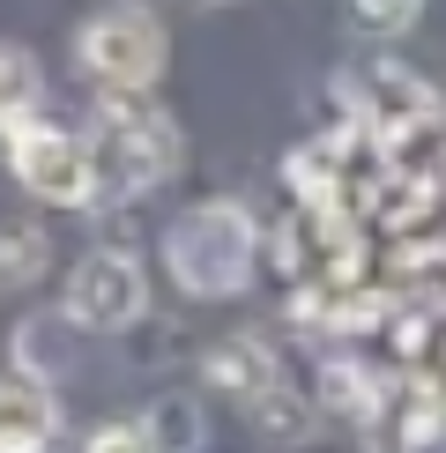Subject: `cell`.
<instances>
[{"instance_id": "6da1fadb", "label": "cell", "mask_w": 446, "mask_h": 453, "mask_svg": "<svg viewBox=\"0 0 446 453\" xmlns=\"http://www.w3.org/2000/svg\"><path fill=\"white\" fill-rule=\"evenodd\" d=\"M260 260V231L238 201H201L164 231V268L186 297H238Z\"/></svg>"}, {"instance_id": "7a4b0ae2", "label": "cell", "mask_w": 446, "mask_h": 453, "mask_svg": "<svg viewBox=\"0 0 446 453\" xmlns=\"http://www.w3.org/2000/svg\"><path fill=\"white\" fill-rule=\"evenodd\" d=\"M82 149H89V186L112 201L149 194V186H164L179 172V127L142 97H112L97 111V127L82 134Z\"/></svg>"}, {"instance_id": "3957f363", "label": "cell", "mask_w": 446, "mask_h": 453, "mask_svg": "<svg viewBox=\"0 0 446 453\" xmlns=\"http://www.w3.org/2000/svg\"><path fill=\"white\" fill-rule=\"evenodd\" d=\"M74 60L104 97H142L164 74V23L149 8H135V0H112L74 30Z\"/></svg>"}, {"instance_id": "277c9868", "label": "cell", "mask_w": 446, "mask_h": 453, "mask_svg": "<svg viewBox=\"0 0 446 453\" xmlns=\"http://www.w3.org/2000/svg\"><path fill=\"white\" fill-rule=\"evenodd\" d=\"M142 305H149V275H142L135 253H119V245H97V253H82L67 268V297H60L67 327L119 334V327H135V319H142Z\"/></svg>"}, {"instance_id": "5b68a950", "label": "cell", "mask_w": 446, "mask_h": 453, "mask_svg": "<svg viewBox=\"0 0 446 453\" xmlns=\"http://www.w3.org/2000/svg\"><path fill=\"white\" fill-rule=\"evenodd\" d=\"M8 172L23 179V194L52 201V209H82V201H97L82 134L45 127V119H30V111H23V119H8Z\"/></svg>"}, {"instance_id": "8992f818", "label": "cell", "mask_w": 446, "mask_h": 453, "mask_svg": "<svg viewBox=\"0 0 446 453\" xmlns=\"http://www.w3.org/2000/svg\"><path fill=\"white\" fill-rule=\"evenodd\" d=\"M60 439V402L45 380L0 372V453H45Z\"/></svg>"}, {"instance_id": "52a82bcc", "label": "cell", "mask_w": 446, "mask_h": 453, "mask_svg": "<svg viewBox=\"0 0 446 453\" xmlns=\"http://www.w3.org/2000/svg\"><path fill=\"white\" fill-rule=\"evenodd\" d=\"M209 387L238 394V402H253L260 387H275V357L253 342V334H231V342L209 349Z\"/></svg>"}, {"instance_id": "ba28073f", "label": "cell", "mask_w": 446, "mask_h": 453, "mask_svg": "<svg viewBox=\"0 0 446 453\" xmlns=\"http://www.w3.org/2000/svg\"><path fill=\"white\" fill-rule=\"evenodd\" d=\"M52 268V245L37 223H0V290H30Z\"/></svg>"}, {"instance_id": "9c48e42d", "label": "cell", "mask_w": 446, "mask_h": 453, "mask_svg": "<svg viewBox=\"0 0 446 453\" xmlns=\"http://www.w3.org/2000/svg\"><path fill=\"white\" fill-rule=\"evenodd\" d=\"M37 97H45V74H37V60L23 45H0V127L23 119V111H37Z\"/></svg>"}, {"instance_id": "30bf717a", "label": "cell", "mask_w": 446, "mask_h": 453, "mask_svg": "<svg viewBox=\"0 0 446 453\" xmlns=\"http://www.w3.org/2000/svg\"><path fill=\"white\" fill-rule=\"evenodd\" d=\"M67 334V312H37V319H23V327H15V365H23V380H52V372H60V342Z\"/></svg>"}, {"instance_id": "8fae6325", "label": "cell", "mask_w": 446, "mask_h": 453, "mask_svg": "<svg viewBox=\"0 0 446 453\" xmlns=\"http://www.w3.org/2000/svg\"><path fill=\"white\" fill-rule=\"evenodd\" d=\"M142 431H149V446H157V453H201V409L186 402V394L157 402V409L142 417Z\"/></svg>"}, {"instance_id": "7c38bea8", "label": "cell", "mask_w": 446, "mask_h": 453, "mask_svg": "<svg viewBox=\"0 0 446 453\" xmlns=\"http://www.w3.org/2000/svg\"><path fill=\"white\" fill-rule=\"evenodd\" d=\"M320 394H327V409H342V417H358V424H372V409H380V387H372L350 357H334L320 372Z\"/></svg>"}, {"instance_id": "4fadbf2b", "label": "cell", "mask_w": 446, "mask_h": 453, "mask_svg": "<svg viewBox=\"0 0 446 453\" xmlns=\"http://www.w3.org/2000/svg\"><path fill=\"white\" fill-rule=\"evenodd\" d=\"M417 15H424V0H350V23H358V37H402Z\"/></svg>"}, {"instance_id": "5bb4252c", "label": "cell", "mask_w": 446, "mask_h": 453, "mask_svg": "<svg viewBox=\"0 0 446 453\" xmlns=\"http://www.w3.org/2000/svg\"><path fill=\"white\" fill-rule=\"evenodd\" d=\"M246 409L260 417V431H275V439H297V431H305V409H297L290 394H283V380H275V387H260Z\"/></svg>"}, {"instance_id": "9a60e30c", "label": "cell", "mask_w": 446, "mask_h": 453, "mask_svg": "<svg viewBox=\"0 0 446 453\" xmlns=\"http://www.w3.org/2000/svg\"><path fill=\"white\" fill-rule=\"evenodd\" d=\"M82 453H157V446H149V431H142V417H119V424L89 431V446H82Z\"/></svg>"}]
</instances>
